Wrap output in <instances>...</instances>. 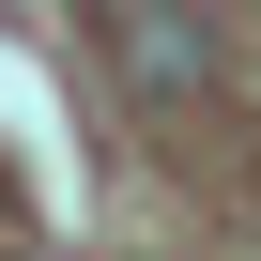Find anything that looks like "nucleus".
Here are the masks:
<instances>
[{
	"label": "nucleus",
	"mask_w": 261,
	"mask_h": 261,
	"mask_svg": "<svg viewBox=\"0 0 261 261\" xmlns=\"http://www.w3.org/2000/svg\"><path fill=\"white\" fill-rule=\"evenodd\" d=\"M108 77L123 92H200L215 62H200V31L169 16V0H123V16H108Z\"/></svg>",
	"instance_id": "obj_1"
}]
</instances>
